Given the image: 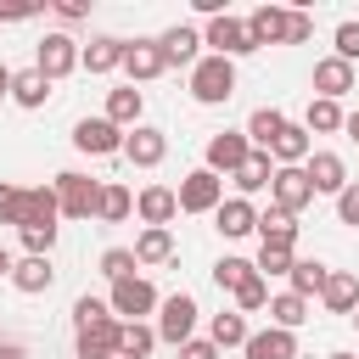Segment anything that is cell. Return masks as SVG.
Masks as SVG:
<instances>
[{
    "label": "cell",
    "mask_w": 359,
    "mask_h": 359,
    "mask_svg": "<svg viewBox=\"0 0 359 359\" xmlns=\"http://www.w3.org/2000/svg\"><path fill=\"white\" fill-rule=\"evenodd\" d=\"M230 95H236V62L202 50V62L191 67V101L196 107H224Z\"/></svg>",
    "instance_id": "cell-1"
},
{
    "label": "cell",
    "mask_w": 359,
    "mask_h": 359,
    "mask_svg": "<svg viewBox=\"0 0 359 359\" xmlns=\"http://www.w3.org/2000/svg\"><path fill=\"white\" fill-rule=\"evenodd\" d=\"M11 101H17L22 112H39V107L50 101V79L34 73V67H17V73H11Z\"/></svg>",
    "instance_id": "cell-27"
},
{
    "label": "cell",
    "mask_w": 359,
    "mask_h": 359,
    "mask_svg": "<svg viewBox=\"0 0 359 359\" xmlns=\"http://www.w3.org/2000/svg\"><path fill=\"white\" fill-rule=\"evenodd\" d=\"M309 151H314V135H309L303 123H292V118H286V129H280V135H275V146H269L275 168H303V163H309Z\"/></svg>",
    "instance_id": "cell-20"
},
{
    "label": "cell",
    "mask_w": 359,
    "mask_h": 359,
    "mask_svg": "<svg viewBox=\"0 0 359 359\" xmlns=\"http://www.w3.org/2000/svg\"><path fill=\"white\" fill-rule=\"evenodd\" d=\"M303 174H309L314 196H342V185H348V163H342V151H309Z\"/></svg>",
    "instance_id": "cell-14"
},
{
    "label": "cell",
    "mask_w": 359,
    "mask_h": 359,
    "mask_svg": "<svg viewBox=\"0 0 359 359\" xmlns=\"http://www.w3.org/2000/svg\"><path fill=\"white\" fill-rule=\"evenodd\" d=\"M320 309L325 314H353L359 309V275L353 269H331L325 286H320Z\"/></svg>",
    "instance_id": "cell-21"
},
{
    "label": "cell",
    "mask_w": 359,
    "mask_h": 359,
    "mask_svg": "<svg viewBox=\"0 0 359 359\" xmlns=\"http://www.w3.org/2000/svg\"><path fill=\"white\" fill-rule=\"evenodd\" d=\"M73 146L84 157H118L123 151V129H112L107 118H79L73 123Z\"/></svg>",
    "instance_id": "cell-13"
},
{
    "label": "cell",
    "mask_w": 359,
    "mask_h": 359,
    "mask_svg": "<svg viewBox=\"0 0 359 359\" xmlns=\"http://www.w3.org/2000/svg\"><path fill=\"white\" fill-rule=\"evenodd\" d=\"M213 230H219L224 241H241V236L258 230V208H252L247 196H224V202L213 208Z\"/></svg>",
    "instance_id": "cell-17"
},
{
    "label": "cell",
    "mask_w": 359,
    "mask_h": 359,
    "mask_svg": "<svg viewBox=\"0 0 359 359\" xmlns=\"http://www.w3.org/2000/svg\"><path fill=\"white\" fill-rule=\"evenodd\" d=\"M56 17L62 22H84L90 17V0H56Z\"/></svg>",
    "instance_id": "cell-49"
},
{
    "label": "cell",
    "mask_w": 359,
    "mask_h": 359,
    "mask_svg": "<svg viewBox=\"0 0 359 359\" xmlns=\"http://www.w3.org/2000/svg\"><path fill=\"white\" fill-rule=\"evenodd\" d=\"M0 359H34V353H28L22 342H0Z\"/></svg>",
    "instance_id": "cell-50"
},
{
    "label": "cell",
    "mask_w": 359,
    "mask_h": 359,
    "mask_svg": "<svg viewBox=\"0 0 359 359\" xmlns=\"http://www.w3.org/2000/svg\"><path fill=\"white\" fill-rule=\"evenodd\" d=\"M348 320H353V325H359V309H353V314H348Z\"/></svg>",
    "instance_id": "cell-55"
},
{
    "label": "cell",
    "mask_w": 359,
    "mask_h": 359,
    "mask_svg": "<svg viewBox=\"0 0 359 359\" xmlns=\"http://www.w3.org/2000/svg\"><path fill=\"white\" fill-rule=\"evenodd\" d=\"M129 252H135V264H140V269L168 264V258H174V230H151V224H146V230L135 236V247H129Z\"/></svg>",
    "instance_id": "cell-31"
},
{
    "label": "cell",
    "mask_w": 359,
    "mask_h": 359,
    "mask_svg": "<svg viewBox=\"0 0 359 359\" xmlns=\"http://www.w3.org/2000/svg\"><path fill=\"white\" fill-rule=\"evenodd\" d=\"M56 191V213L62 219H95V202H101V180H90L84 168H62L50 180Z\"/></svg>",
    "instance_id": "cell-2"
},
{
    "label": "cell",
    "mask_w": 359,
    "mask_h": 359,
    "mask_svg": "<svg viewBox=\"0 0 359 359\" xmlns=\"http://www.w3.org/2000/svg\"><path fill=\"white\" fill-rule=\"evenodd\" d=\"M247 359H297V331H280V325H264L241 342Z\"/></svg>",
    "instance_id": "cell-22"
},
{
    "label": "cell",
    "mask_w": 359,
    "mask_h": 359,
    "mask_svg": "<svg viewBox=\"0 0 359 359\" xmlns=\"http://www.w3.org/2000/svg\"><path fill=\"white\" fill-rule=\"evenodd\" d=\"M292 264H297V247H258V258H252V269H258L264 280L292 275Z\"/></svg>",
    "instance_id": "cell-39"
},
{
    "label": "cell",
    "mask_w": 359,
    "mask_h": 359,
    "mask_svg": "<svg viewBox=\"0 0 359 359\" xmlns=\"http://www.w3.org/2000/svg\"><path fill=\"white\" fill-rule=\"evenodd\" d=\"M34 73H45L50 84L67 79V73H79V39L62 34V28H50V34L34 45Z\"/></svg>",
    "instance_id": "cell-5"
},
{
    "label": "cell",
    "mask_w": 359,
    "mask_h": 359,
    "mask_svg": "<svg viewBox=\"0 0 359 359\" xmlns=\"http://www.w3.org/2000/svg\"><path fill=\"white\" fill-rule=\"evenodd\" d=\"M196 314H202V309H196V297H191V292H168V297L157 303V325H151V331H157V342H168V348L191 342V337H196Z\"/></svg>",
    "instance_id": "cell-3"
},
{
    "label": "cell",
    "mask_w": 359,
    "mask_h": 359,
    "mask_svg": "<svg viewBox=\"0 0 359 359\" xmlns=\"http://www.w3.org/2000/svg\"><path fill=\"white\" fill-rule=\"evenodd\" d=\"M0 22H6V6H0Z\"/></svg>",
    "instance_id": "cell-56"
},
{
    "label": "cell",
    "mask_w": 359,
    "mask_h": 359,
    "mask_svg": "<svg viewBox=\"0 0 359 359\" xmlns=\"http://www.w3.org/2000/svg\"><path fill=\"white\" fill-rule=\"evenodd\" d=\"M174 202H180V213H213L224 202V180L208 174V168H191L180 180V191H174Z\"/></svg>",
    "instance_id": "cell-8"
},
{
    "label": "cell",
    "mask_w": 359,
    "mask_h": 359,
    "mask_svg": "<svg viewBox=\"0 0 359 359\" xmlns=\"http://www.w3.org/2000/svg\"><path fill=\"white\" fill-rule=\"evenodd\" d=\"M280 129H286V112H280V107H252V118H247V129H241V135H247V146H252V151H269Z\"/></svg>",
    "instance_id": "cell-28"
},
{
    "label": "cell",
    "mask_w": 359,
    "mask_h": 359,
    "mask_svg": "<svg viewBox=\"0 0 359 359\" xmlns=\"http://www.w3.org/2000/svg\"><path fill=\"white\" fill-rule=\"evenodd\" d=\"M303 129H309V135H337V129H342V101H320V95H309Z\"/></svg>",
    "instance_id": "cell-37"
},
{
    "label": "cell",
    "mask_w": 359,
    "mask_h": 359,
    "mask_svg": "<svg viewBox=\"0 0 359 359\" xmlns=\"http://www.w3.org/2000/svg\"><path fill=\"white\" fill-rule=\"evenodd\" d=\"M174 353H180V359H219V348H213L208 337H191V342H180Z\"/></svg>",
    "instance_id": "cell-48"
},
{
    "label": "cell",
    "mask_w": 359,
    "mask_h": 359,
    "mask_svg": "<svg viewBox=\"0 0 359 359\" xmlns=\"http://www.w3.org/2000/svg\"><path fill=\"white\" fill-rule=\"evenodd\" d=\"M135 213V196H129V185H118V180H101V202H95V219L101 224H123Z\"/></svg>",
    "instance_id": "cell-33"
},
{
    "label": "cell",
    "mask_w": 359,
    "mask_h": 359,
    "mask_svg": "<svg viewBox=\"0 0 359 359\" xmlns=\"http://www.w3.org/2000/svg\"><path fill=\"white\" fill-rule=\"evenodd\" d=\"M230 180H236V196L252 202V191H269V180H275V157H269V151H247V163H241Z\"/></svg>",
    "instance_id": "cell-26"
},
{
    "label": "cell",
    "mask_w": 359,
    "mask_h": 359,
    "mask_svg": "<svg viewBox=\"0 0 359 359\" xmlns=\"http://www.w3.org/2000/svg\"><path fill=\"white\" fill-rule=\"evenodd\" d=\"M230 297H236V314H258V309H269V280L264 275H247Z\"/></svg>",
    "instance_id": "cell-41"
},
{
    "label": "cell",
    "mask_w": 359,
    "mask_h": 359,
    "mask_svg": "<svg viewBox=\"0 0 359 359\" xmlns=\"http://www.w3.org/2000/svg\"><path fill=\"white\" fill-rule=\"evenodd\" d=\"M22 224H62L50 185H22V219H17V230H22Z\"/></svg>",
    "instance_id": "cell-29"
},
{
    "label": "cell",
    "mask_w": 359,
    "mask_h": 359,
    "mask_svg": "<svg viewBox=\"0 0 359 359\" xmlns=\"http://www.w3.org/2000/svg\"><path fill=\"white\" fill-rule=\"evenodd\" d=\"M140 112H146V95H140L135 84H118V90H107V112H101V118H107L112 129H123V135H129V129L140 123Z\"/></svg>",
    "instance_id": "cell-23"
},
{
    "label": "cell",
    "mask_w": 359,
    "mask_h": 359,
    "mask_svg": "<svg viewBox=\"0 0 359 359\" xmlns=\"http://www.w3.org/2000/svg\"><path fill=\"white\" fill-rule=\"evenodd\" d=\"M101 314H112V309H107V297H90V292H84V297L73 303V331H79V325H90V320H101Z\"/></svg>",
    "instance_id": "cell-46"
},
{
    "label": "cell",
    "mask_w": 359,
    "mask_h": 359,
    "mask_svg": "<svg viewBox=\"0 0 359 359\" xmlns=\"http://www.w3.org/2000/svg\"><path fill=\"white\" fill-rule=\"evenodd\" d=\"M325 275H331V264H320V258H297L292 275H286V292H297V297H320Z\"/></svg>",
    "instance_id": "cell-35"
},
{
    "label": "cell",
    "mask_w": 359,
    "mask_h": 359,
    "mask_svg": "<svg viewBox=\"0 0 359 359\" xmlns=\"http://www.w3.org/2000/svg\"><path fill=\"white\" fill-rule=\"evenodd\" d=\"M174 213H180L174 185H140V196H135V219H140V224L168 230V224H174Z\"/></svg>",
    "instance_id": "cell-16"
},
{
    "label": "cell",
    "mask_w": 359,
    "mask_h": 359,
    "mask_svg": "<svg viewBox=\"0 0 359 359\" xmlns=\"http://www.w3.org/2000/svg\"><path fill=\"white\" fill-rule=\"evenodd\" d=\"M11 286H17L22 297H45V292L56 286L50 258H17V264H11Z\"/></svg>",
    "instance_id": "cell-25"
},
{
    "label": "cell",
    "mask_w": 359,
    "mask_h": 359,
    "mask_svg": "<svg viewBox=\"0 0 359 359\" xmlns=\"http://www.w3.org/2000/svg\"><path fill=\"white\" fill-rule=\"evenodd\" d=\"M314 202V185H309V174L303 168H275V180H269V208H280V213H303Z\"/></svg>",
    "instance_id": "cell-11"
},
{
    "label": "cell",
    "mask_w": 359,
    "mask_h": 359,
    "mask_svg": "<svg viewBox=\"0 0 359 359\" xmlns=\"http://www.w3.org/2000/svg\"><path fill=\"white\" fill-rule=\"evenodd\" d=\"M247 275H258V269H252V258H236V252H224V258L213 264V286H219V292H236Z\"/></svg>",
    "instance_id": "cell-40"
},
{
    "label": "cell",
    "mask_w": 359,
    "mask_h": 359,
    "mask_svg": "<svg viewBox=\"0 0 359 359\" xmlns=\"http://www.w3.org/2000/svg\"><path fill=\"white\" fill-rule=\"evenodd\" d=\"M247 34H252V50L286 45V6H258V11H247Z\"/></svg>",
    "instance_id": "cell-24"
},
{
    "label": "cell",
    "mask_w": 359,
    "mask_h": 359,
    "mask_svg": "<svg viewBox=\"0 0 359 359\" xmlns=\"http://www.w3.org/2000/svg\"><path fill=\"white\" fill-rule=\"evenodd\" d=\"M17 236H22V258H50V247H56L62 224H22Z\"/></svg>",
    "instance_id": "cell-38"
},
{
    "label": "cell",
    "mask_w": 359,
    "mask_h": 359,
    "mask_svg": "<svg viewBox=\"0 0 359 359\" xmlns=\"http://www.w3.org/2000/svg\"><path fill=\"white\" fill-rule=\"evenodd\" d=\"M11 264H17V258H11L6 247H0V280H11Z\"/></svg>",
    "instance_id": "cell-53"
},
{
    "label": "cell",
    "mask_w": 359,
    "mask_h": 359,
    "mask_svg": "<svg viewBox=\"0 0 359 359\" xmlns=\"http://www.w3.org/2000/svg\"><path fill=\"white\" fill-rule=\"evenodd\" d=\"M202 45H208V56H224V62H241V56H252V34H247V17H208V28H202Z\"/></svg>",
    "instance_id": "cell-4"
},
{
    "label": "cell",
    "mask_w": 359,
    "mask_h": 359,
    "mask_svg": "<svg viewBox=\"0 0 359 359\" xmlns=\"http://www.w3.org/2000/svg\"><path fill=\"white\" fill-rule=\"evenodd\" d=\"M118 314H101L73 331V359H118Z\"/></svg>",
    "instance_id": "cell-9"
},
{
    "label": "cell",
    "mask_w": 359,
    "mask_h": 359,
    "mask_svg": "<svg viewBox=\"0 0 359 359\" xmlns=\"http://www.w3.org/2000/svg\"><path fill=\"white\" fill-rule=\"evenodd\" d=\"M118 157H129L135 168H157L163 157H168V129H157V123H135L129 135H123V151Z\"/></svg>",
    "instance_id": "cell-10"
},
{
    "label": "cell",
    "mask_w": 359,
    "mask_h": 359,
    "mask_svg": "<svg viewBox=\"0 0 359 359\" xmlns=\"http://www.w3.org/2000/svg\"><path fill=\"white\" fill-rule=\"evenodd\" d=\"M309 39H314V17L292 6V11H286V45H309Z\"/></svg>",
    "instance_id": "cell-45"
},
{
    "label": "cell",
    "mask_w": 359,
    "mask_h": 359,
    "mask_svg": "<svg viewBox=\"0 0 359 359\" xmlns=\"http://www.w3.org/2000/svg\"><path fill=\"white\" fill-rule=\"evenodd\" d=\"M17 219H22V185L0 180V224H11V230H17Z\"/></svg>",
    "instance_id": "cell-44"
},
{
    "label": "cell",
    "mask_w": 359,
    "mask_h": 359,
    "mask_svg": "<svg viewBox=\"0 0 359 359\" xmlns=\"http://www.w3.org/2000/svg\"><path fill=\"white\" fill-rule=\"evenodd\" d=\"M135 269H140V264H135L129 247H107V252H101V275H107V280H129Z\"/></svg>",
    "instance_id": "cell-42"
},
{
    "label": "cell",
    "mask_w": 359,
    "mask_h": 359,
    "mask_svg": "<svg viewBox=\"0 0 359 359\" xmlns=\"http://www.w3.org/2000/svg\"><path fill=\"white\" fill-rule=\"evenodd\" d=\"M303 320H309V297H297V292H275V297H269V325L297 331Z\"/></svg>",
    "instance_id": "cell-36"
},
{
    "label": "cell",
    "mask_w": 359,
    "mask_h": 359,
    "mask_svg": "<svg viewBox=\"0 0 359 359\" xmlns=\"http://www.w3.org/2000/svg\"><path fill=\"white\" fill-rule=\"evenodd\" d=\"M331 39H337V50H331V56H342V62L353 67V62H359V17L337 22V34H331Z\"/></svg>",
    "instance_id": "cell-43"
},
{
    "label": "cell",
    "mask_w": 359,
    "mask_h": 359,
    "mask_svg": "<svg viewBox=\"0 0 359 359\" xmlns=\"http://www.w3.org/2000/svg\"><path fill=\"white\" fill-rule=\"evenodd\" d=\"M342 135H348V140H359V107H353V112H342Z\"/></svg>",
    "instance_id": "cell-51"
},
{
    "label": "cell",
    "mask_w": 359,
    "mask_h": 359,
    "mask_svg": "<svg viewBox=\"0 0 359 359\" xmlns=\"http://www.w3.org/2000/svg\"><path fill=\"white\" fill-rule=\"evenodd\" d=\"M151 348H157V331L146 320H123L118 325V359H151Z\"/></svg>",
    "instance_id": "cell-34"
},
{
    "label": "cell",
    "mask_w": 359,
    "mask_h": 359,
    "mask_svg": "<svg viewBox=\"0 0 359 359\" xmlns=\"http://www.w3.org/2000/svg\"><path fill=\"white\" fill-rule=\"evenodd\" d=\"M247 135L241 129H219V135H208V146H202V168L208 174H219V180H230L241 163H247Z\"/></svg>",
    "instance_id": "cell-7"
},
{
    "label": "cell",
    "mask_w": 359,
    "mask_h": 359,
    "mask_svg": "<svg viewBox=\"0 0 359 359\" xmlns=\"http://www.w3.org/2000/svg\"><path fill=\"white\" fill-rule=\"evenodd\" d=\"M258 247H297V219L292 213H280V208H269V213H258Z\"/></svg>",
    "instance_id": "cell-30"
},
{
    "label": "cell",
    "mask_w": 359,
    "mask_h": 359,
    "mask_svg": "<svg viewBox=\"0 0 359 359\" xmlns=\"http://www.w3.org/2000/svg\"><path fill=\"white\" fill-rule=\"evenodd\" d=\"M252 337V325H247V314H236V309H224V314H213L208 320V342L224 353V348H241Z\"/></svg>",
    "instance_id": "cell-32"
},
{
    "label": "cell",
    "mask_w": 359,
    "mask_h": 359,
    "mask_svg": "<svg viewBox=\"0 0 359 359\" xmlns=\"http://www.w3.org/2000/svg\"><path fill=\"white\" fill-rule=\"evenodd\" d=\"M325 359H359V353H342V348H337V353H325Z\"/></svg>",
    "instance_id": "cell-54"
},
{
    "label": "cell",
    "mask_w": 359,
    "mask_h": 359,
    "mask_svg": "<svg viewBox=\"0 0 359 359\" xmlns=\"http://www.w3.org/2000/svg\"><path fill=\"white\" fill-rule=\"evenodd\" d=\"M157 50H163V62H168V67H196V62H202V28L174 22V28H163V34H157Z\"/></svg>",
    "instance_id": "cell-12"
},
{
    "label": "cell",
    "mask_w": 359,
    "mask_h": 359,
    "mask_svg": "<svg viewBox=\"0 0 359 359\" xmlns=\"http://www.w3.org/2000/svg\"><path fill=\"white\" fill-rule=\"evenodd\" d=\"M309 84H314V95H320V101H342V95L353 90V67H348L342 56H320Z\"/></svg>",
    "instance_id": "cell-19"
},
{
    "label": "cell",
    "mask_w": 359,
    "mask_h": 359,
    "mask_svg": "<svg viewBox=\"0 0 359 359\" xmlns=\"http://www.w3.org/2000/svg\"><path fill=\"white\" fill-rule=\"evenodd\" d=\"M123 45L129 39H118V34H95L90 45H79V67L84 73H118L123 67Z\"/></svg>",
    "instance_id": "cell-18"
},
{
    "label": "cell",
    "mask_w": 359,
    "mask_h": 359,
    "mask_svg": "<svg viewBox=\"0 0 359 359\" xmlns=\"http://www.w3.org/2000/svg\"><path fill=\"white\" fill-rule=\"evenodd\" d=\"M157 286L146 280V275H129V280H112V292H107V309L118 314V320H146V314H157Z\"/></svg>",
    "instance_id": "cell-6"
},
{
    "label": "cell",
    "mask_w": 359,
    "mask_h": 359,
    "mask_svg": "<svg viewBox=\"0 0 359 359\" xmlns=\"http://www.w3.org/2000/svg\"><path fill=\"white\" fill-rule=\"evenodd\" d=\"M0 101H11V67L0 62Z\"/></svg>",
    "instance_id": "cell-52"
},
{
    "label": "cell",
    "mask_w": 359,
    "mask_h": 359,
    "mask_svg": "<svg viewBox=\"0 0 359 359\" xmlns=\"http://www.w3.org/2000/svg\"><path fill=\"white\" fill-rule=\"evenodd\" d=\"M123 73H129V84H151V79H163L168 62H163L157 39H129V45H123Z\"/></svg>",
    "instance_id": "cell-15"
},
{
    "label": "cell",
    "mask_w": 359,
    "mask_h": 359,
    "mask_svg": "<svg viewBox=\"0 0 359 359\" xmlns=\"http://www.w3.org/2000/svg\"><path fill=\"white\" fill-rule=\"evenodd\" d=\"M337 224H359V180L342 185V196H337Z\"/></svg>",
    "instance_id": "cell-47"
}]
</instances>
